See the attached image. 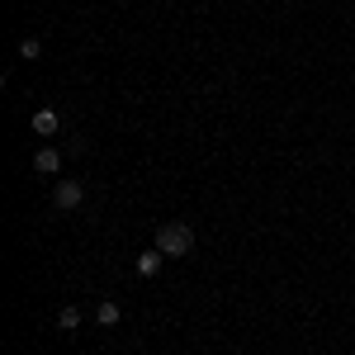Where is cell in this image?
I'll return each instance as SVG.
<instances>
[{
  "label": "cell",
  "instance_id": "6da1fadb",
  "mask_svg": "<svg viewBox=\"0 0 355 355\" xmlns=\"http://www.w3.org/2000/svg\"><path fill=\"white\" fill-rule=\"evenodd\" d=\"M157 246H162L166 256H190L194 232L185 227V223H162V227H157Z\"/></svg>",
  "mask_w": 355,
  "mask_h": 355
},
{
  "label": "cell",
  "instance_id": "7a4b0ae2",
  "mask_svg": "<svg viewBox=\"0 0 355 355\" xmlns=\"http://www.w3.org/2000/svg\"><path fill=\"white\" fill-rule=\"evenodd\" d=\"M53 199H57V209H81V199H85V185H81V180H57Z\"/></svg>",
  "mask_w": 355,
  "mask_h": 355
},
{
  "label": "cell",
  "instance_id": "3957f363",
  "mask_svg": "<svg viewBox=\"0 0 355 355\" xmlns=\"http://www.w3.org/2000/svg\"><path fill=\"white\" fill-rule=\"evenodd\" d=\"M33 171L38 175H57L62 171V147H38L33 152Z\"/></svg>",
  "mask_w": 355,
  "mask_h": 355
},
{
  "label": "cell",
  "instance_id": "277c9868",
  "mask_svg": "<svg viewBox=\"0 0 355 355\" xmlns=\"http://www.w3.org/2000/svg\"><path fill=\"white\" fill-rule=\"evenodd\" d=\"M28 128L38 137H57V128H62V119H57V110H33V119H28Z\"/></svg>",
  "mask_w": 355,
  "mask_h": 355
},
{
  "label": "cell",
  "instance_id": "5b68a950",
  "mask_svg": "<svg viewBox=\"0 0 355 355\" xmlns=\"http://www.w3.org/2000/svg\"><path fill=\"white\" fill-rule=\"evenodd\" d=\"M162 261H166V251H162V246H152V251H142V256L133 261V270L142 275V279H152V275L162 270Z\"/></svg>",
  "mask_w": 355,
  "mask_h": 355
},
{
  "label": "cell",
  "instance_id": "8992f818",
  "mask_svg": "<svg viewBox=\"0 0 355 355\" xmlns=\"http://www.w3.org/2000/svg\"><path fill=\"white\" fill-rule=\"evenodd\" d=\"M95 322H100V327H119V322H123V308H119L114 299H105L100 308H95Z\"/></svg>",
  "mask_w": 355,
  "mask_h": 355
},
{
  "label": "cell",
  "instance_id": "52a82bcc",
  "mask_svg": "<svg viewBox=\"0 0 355 355\" xmlns=\"http://www.w3.org/2000/svg\"><path fill=\"white\" fill-rule=\"evenodd\" d=\"M19 57H24V62H38V57H43V38H33V33L19 38Z\"/></svg>",
  "mask_w": 355,
  "mask_h": 355
},
{
  "label": "cell",
  "instance_id": "ba28073f",
  "mask_svg": "<svg viewBox=\"0 0 355 355\" xmlns=\"http://www.w3.org/2000/svg\"><path fill=\"white\" fill-rule=\"evenodd\" d=\"M57 327H62V331H76V327H81V308H71V303H67V308L57 313Z\"/></svg>",
  "mask_w": 355,
  "mask_h": 355
}]
</instances>
